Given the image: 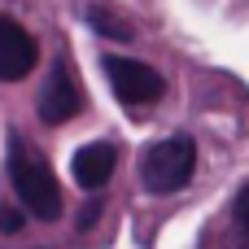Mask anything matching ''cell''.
I'll return each mask as SVG.
<instances>
[{
    "label": "cell",
    "mask_w": 249,
    "mask_h": 249,
    "mask_svg": "<svg viewBox=\"0 0 249 249\" xmlns=\"http://www.w3.org/2000/svg\"><path fill=\"white\" fill-rule=\"evenodd\" d=\"M9 179H13L18 201L26 206V214H35L44 223H53L61 214V184L26 136H9Z\"/></svg>",
    "instance_id": "6da1fadb"
},
{
    "label": "cell",
    "mask_w": 249,
    "mask_h": 249,
    "mask_svg": "<svg viewBox=\"0 0 249 249\" xmlns=\"http://www.w3.org/2000/svg\"><path fill=\"white\" fill-rule=\"evenodd\" d=\"M193 175H197V144L188 136H166V140L149 144L140 158V184L153 197H171V193L188 188Z\"/></svg>",
    "instance_id": "7a4b0ae2"
},
{
    "label": "cell",
    "mask_w": 249,
    "mask_h": 249,
    "mask_svg": "<svg viewBox=\"0 0 249 249\" xmlns=\"http://www.w3.org/2000/svg\"><path fill=\"white\" fill-rule=\"evenodd\" d=\"M101 66H105V79H109V88H114V96H118L123 105H153V101H162V92H166V79H162L153 66L136 61V57L105 53Z\"/></svg>",
    "instance_id": "3957f363"
},
{
    "label": "cell",
    "mask_w": 249,
    "mask_h": 249,
    "mask_svg": "<svg viewBox=\"0 0 249 249\" xmlns=\"http://www.w3.org/2000/svg\"><path fill=\"white\" fill-rule=\"evenodd\" d=\"M79 109H83V92H79V83H74L66 57H57V61L48 66L44 88H39V118H44L48 127H61V123H70Z\"/></svg>",
    "instance_id": "277c9868"
},
{
    "label": "cell",
    "mask_w": 249,
    "mask_h": 249,
    "mask_svg": "<svg viewBox=\"0 0 249 249\" xmlns=\"http://www.w3.org/2000/svg\"><path fill=\"white\" fill-rule=\"evenodd\" d=\"M35 61H39L35 35H31L22 22H13L9 13H0V83L26 79V74L35 70Z\"/></svg>",
    "instance_id": "5b68a950"
},
{
    "label": "cell",
    "mask_w": 249,
    "mask_h": 249,
    "mask_svg": "<svg viewBox=\"0 0 249 249\" xmlns=\"http://www.w3.org/2000/svg\"><path fill=\"white\" fill-rule=\"evenodd\" d=\"M114 166H118V149L109 144V140H96V144H83L79 153H74V184L83 188V193H96V188H105L109 184V175H114Z\"/></svg>",
    "instance_id": "8992f818"
},
{
    "label": "cell",
    "mask_w": 249,
    "mask_h": 249,
    "mask_svg": "<svg viewBox=\"0 0 249 249\" xmlns=\"http://www.w3.org/2000/svg\"><path fill=\"white\" fill-rule=\"evenodd\" d=\"M88 26L101 31L105 39H131V26H127L123 18H114L105 4H92V9H88Z\"/></svg>",
    "instance_id": "52a82bcc"
},
{
    "label": "cell",
    "mask_w": 249,
    "mask_h": 249,
    "mask_svg": "<svg viewBox=\"0 0 249 249\" xmlns=\"http://www.w3.org/2000/svg\"><path fill=\"white\" fill-rule=\"evenodd\" d=\"M26 223H22V210H13V206H0V232L4 236H18Z\"/></svg>",
    "instance_id": "ba28073f"
},
{
    "label": "cell",
    "mask_w": 249,
    "mask_h": 249,
    "mask_svg": "<svg viewBox=\"0 0 249 249\" xmlns=\"http://www.w3.org/2000/svg\"><path fill=\"white\" fill-rule=\"evenodd\" d=\"M232 214H236V228H241V236H249V184L236 193V206H232Z\"/></svg>",
    "instance_id": "9c48e42d"
}]
</instances>
